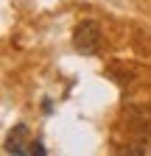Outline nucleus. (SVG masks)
<instances>
[{"label": "nucleus", "instance_id": "obj_1", "mask_svg": "<svg viewBox=\"0 0 151 156\" xmlns=\"http://www.w3.org/2000/svg\"><path fill=\"white\" fill-rule=\"evenodd\" d=\"M101 45H104L101 25L95 20H81L73 31V48L81 56H95V53H101Z\"/></svg>", "mask_w": 151, "mask_h": 156}, {"label": "nucleus", "instance_id": "obj_2", "mask_svg": "<svg viewBox=\"0 0 151 156\" xmlns=\"http://www.w3.org/2000/svg\"><path fill=\"white\" fill-rule=\"evenodd\" d=\"M3 151H6V153H14V156H23V153L31 151V142H28V126H25V123H20V126L9 134Z\"/></svg>", "mask_w": 151, "mask_h": 156}, {"label": "nucleus", "instance_id": "obj_3", "mask_svg": "<svg viewBox=\"0 0 151 156\" xmlns=\"http://www.w3.org/2000/svg\"><path fill=\"white\" fill-rule=\"evenodd\" d=\"M28 153H39V156H45V145L42 142H31V151Z\"/></svg>", "mask_w": 151, "mask_h": 156}]
</instances>
